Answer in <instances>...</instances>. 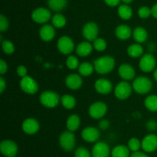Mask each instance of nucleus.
<instances>
[{"label":"nucleus","mask_w":157,"mask_h":157,"mask_svg":"<svg viewBox=\"0 0 157 157\" xmlns=\"http://www.w3.org/2000/svg\"><path fill=\"white\" fill-rule=\"evenodd\" d=\"M95 71L100 75H106L113 71L115 67V60L110 56H103L94 61Z\"/></svg>","instance_id":"f257e3e1"},{"label":"nucleus","mask_w":157,"mask_h":157,"mask_svg":"<svg viewBox=\"0 0 157 157\" xmlns=\"http://www.w3.org/2000/svg\"><path fill=\"white\" fill-rule=\"evenodd\" d=\"M152 87H153L152 81L147 77H138L133 82V90L140 94H145L149 93L151 90Z\"/></svg>","instance_id":"f03ea898"},{"label":"nucleus","mask_w":157,"mask_h":157,"mask_svg":"<svg viewBox=\"0 0 157 157\" xmlns=\"http://www.w3.org/2000/svg\"><path fill=\"white\" fill-rule=\"evenodd\" d=\"M40 102L45 107L54 108L59 104L60 97L55 92L52 90H45L40 95Z\"/></svg>","instance_id":"7ed1b4c3"},{"label":"nucleus","mask_w":157,"mask_h":157,"mask_svg":"<svg viewBox=\"0 0 157 157\" xmlns=\"http://www.w3.org/2000/svg\"><path fill=\"white\" fill-rule=\"evenodd\" d=\"M59 144L64 151H72L75 147V134L69 130L63 132L59 137Z\"/></svg>","instance_id":"20e7f679"},{"label":"nucleus","mask_w":157,"mask_h":157,"mask_svg":"<svg viewBox=\"0 0 157 157\" xmlns=\"http://www.w3.org/2000/svg\"><path fill=\"white\" fill-rule=\"evenodd\" d=\"M107 111V107L105 103L101 101H97L94 103L89 107V115L94 119H101Z\"/></svg>","instance_id":"39448f33"},{"label":"nucleus","mask_w":157,"mask_h":157,"mask_svg":"<svg viewBox=\"0 0 157 157\" xmlns=\"http://www.w3.org/2000/svg\"><path fill=\"white\" fill-rule=\"evenodd\" d=\"M0 151L6 157H15L18 153V147L12 140H6L0 144Z\"/></svg>","instance_id":"423d86ee"},{"label":"nucleus","mask_w":157,"mask_h":157,"mask_svg":"<svg viewBox=\"0 0 157 157\" xmlns=\"http://www.w3.org/2000/svg\"><path fill=\"white\" fill-rule=\"evenodd\" d=\"M132 93V87L127 81H121L116 86L114 94L119 100H126Z\"/></svg>","instance_id":"0eeeda50"},{"label":"nucleus","mask_w":157,"mask_h":157,"mask_svg":"<svg viewBox=\"0 0 157 157\" xmlns=\"http://www.w3.org/2000/svg\"><path fill=\"white\" fill-rule=\"evenodd\" d=\"M21 89L26 94H34L38 90V85L36 81L29 76H25L21 78L20 81Z\"/></svg>","instance_id":"6e6552de"},{"label":"nucleus","mask_w":157,"mask_h":157,"mask_svg":"<svg viewBox=\"0 0 157 157\" xmlns=\"http://www.w3.org/2000/svg\"><path fill=\"white\" fill-rule=\"evenodd\" d=\"M156 59L151 54H146L141 57L140 60L139 67L144 72H151L156 67Z\"/></svg>","instance_id":"1a4fd4ad"},{"label":"nucleus","mask_w":157,"mask_h":157,"mask_svg":"<svg viewBox=\"0 0 157 157\" xmlns=\"http://www.w3.org/2000/svg\"><path fill=\"white\" fill-rule=\"evenodd\" d=\"M58 48L64 55H70L75 49V43L68 36H62L58 41Z\"/></svg>","instance_id":"9d476101"},{"label":"nucleus","mask_w":157,"mask_h":157,"mask_svg":"<svg viewBox=\"0 0 157 157\" xmlns=\"http://www.w3.org/2000/svg\"><path fill=\"white\" fill-rule=\"evenodd\" d=\"M98 32H99V30H98V25L96 23L92 22V21L87 23L82 29L83 36L89 41H94L95 39H97Z\"/></svg>","instance_id":"9b49d317"},{"label":"nucleus","mask_w":157,"mask_h":157,"mask_svg":"<svg viewBox=\"0 0 157 157\" xmlns=\"http://www.w3.org/2000/svg\"><path fill=\"white\" fill-rule=\"evenodd\" d=\"M32 18L34 21L38 24H44L48 22L51 18V12L44 8H38L33 11Z\"/></svg>","instance_id":"f8f14e48"},{"label":"nucleus","mask_w":157,"mask_h":157,"mask_svg":"<svg viewBox=\"0 0 157 157\" xmlns=\"http://www.w3.org/2000/svg\"><path fill=\"white\" fill-rule=\"evenodd\" d=\"M141 147L146 153H152L157 149V136L150 134L146 136L141 143Z\"/></svg>","instance_id":"ddd939ff"},{"label":"nucleus","mask_w":157,"mask_h":157,"mask_svg":"<svg viewBox=\"0 0 157 157\" xmlns=\"http://www.w3.org/2000/svg\"><path fill=\"white\" fill-rule=\"evenodd\" d=\"M83 140L87 143H94L98 140L100 137V132L96 127H87L81 132Z\"/></svg>","instance_id":"4468645a"},{"label":"nucleus","mask_w":157,"mask_h":157,"mask_svg":"<svg viewBox=\"0 0 157 157\" xmlns=\"http://www.w3.org/2000/svg\"><path fill=\"white\" fill-rule=\"evenodd\" d=\"M110 147L106 143L98 142L92 149V157H109Z\"/></svg>","instance_id":"2eb2a0df"},{"label":"nucleus","mask_w":157,"mask_h":157,"mask_svg":"<svg viewBox=\"0 0 157 157\" xmlns=\"http://www.w3.org/2000/svg\"><path fill=\"white\" fill-rule=\"evenodd\" d=\"M21 128L26 134L33 135L39 130V124L34 118H28L23 121Z\"/></svg>","instance_id":"dca6fc26"},{"label":"nucleus","mask_w":157,"mask_h":157,"mask_svg":"<svg viewBox=\"0 0 157 157\" xmlns=\"http://www.w3.org/2000/svg\"><path fill=\"white\" fill-rule=\"evenodd\" d=\"M95 90L101 94H107L110 93L113 89V85L110 81L105 78L98 79L94 84Z\"/></svg>","instance_id":"f3484780"},{"label":"nucleus","mask_w":157,"mask_h":157,"mask_svg":"<svg viewBox=\"0 0 157 157\" xmlns=\"http://www.w3.org/2000/svg\"><path fill=\"white\" fill-rule=\"evenodd\" d=\"M118 73L120 77L125 81H130L133 79L136 75L134 68L128 64H121L118 69Z\"/></svg>","instance_id":"a211bd4d"},{"label":"nucleus","mask_w":157,"mask_h":157,"mask_svg":"<svg viewBox=\"0 0 157 157\" xmlns=\"http://www.w3.org/2000/svg\"><path fill=\"white\" fill-rule=\"evenodd\" d=\"M65 84L68 88L71 90H77L80 88L83 84L81 77L77 74H71L67 76L65 79Z\"/></svg>","instance_id":"6ab92c4d"},{"label":"nucleus","mask_w":157,"mask_h":157,"mask_svg":"<svg viewBox=\"0 0 157 157\" xmlns=\"http://www.w3.org/2000/svg\"><path fill=\"white\" fill-rule=\"evenodd\" d=\"M40 37L44 41H51L55 35V30L51 25H44L40 29Z\"/></svg>","instance_id":"aec40b11"},{"label":"nucleus","mask_w":157,"mask_h":157,"mask_svg":"<svg viewBox=\"0 0 157 157\" xmlns=\"http://www.w3.org/2000/svg\"><path fill=\"white\" fill-rule=\"evenodd\" d=\"M94 47L92 44L88 41H82L76 48L77 55L80 57H87L90 55V53L93 51Z\"/></svg>","instance_id":"412c9836"},{"label":"nucleus","mask_w":157,"mask_h":157,"mask_svg":"<svg viewBox=\"0 0 157 157\" xmlns=\"http://www.w3.org/2000/svg\"><path fill=\"white\" fill-rule=\"evenodd\" d=\"M131 29L126 25H121L117 26L115 30V35L119 39L127 40L131 36Z\"/></svg>","instance_id":"4be33fe9"},{"label":"nucleus","mask_w":157,"mask_h":157,"mask_svg":"<svg viewBox=\"0 0 157 157\" xmlns=\"http://www.w3.org/2000/svg\"><path fill=\"white\" fill-rule=\"evenodd\" d=\"M81 125V119L77 114H72L67 118L66 127L71 132L76 131Z\"/></svg>","instance_id":"5701e85b"},{"label":"nucleus","mask_w":157,"mask_h":157,"mask_svg":"<svg viewBox=\"0 0 157 157\" xmlns=\"http://www.w3.org/2000/svg\"><path fill=\"white\" fill-rule=\"evenodd\" d=\"M133 39L139 44L145 42L148 38V33L144 28L137 27L133 30Z\"/></svg>","instance_id":"b1692460"},{"label":"nucleus","mask_w":157,"mask_h":157,"mask_svg":"<svg viewBox=\"0 0 157 157\" xmlns=\"http://www.w3.org/2000/svg\"><path fill=\"white\" fill-rule=\"evenodd\" d=\"M112 157H129L130 150L124 145L116 146L111 151Z\"/></svg>","instance_id":"393cba45"},{"label":"nucleus","mask_w":157,"mask_h":157,"mask_svg":"<svg viewBox=\"0 0 157 157\" xmlns=\"http://www.w3.org/2000/svg\"><path fill=\"white\" fill-rule=\"evenodd\" d=\"M127 54L131 58H139L144 54V48L140 44H133L127 48Z\"/></svg>","instance_id":"a878e982"},{"label":"nucleus","mask_w":157,"mask_h":157,"mask_svg":"<svg viewBox=\"0 0 157 157\" xmlns=\"http://www.w3.org/2000/svg\"><path fill=\"white\" fill-rule=\"evenodd\" d=\"M61 101L63 107L67 110L73 109L76 105V100L72 95L70 94L63 95L61 98Z\"/></svg>","instance_id":"bb28decb"},{"label":"nucleus","mask_w":157,"mask_h":157,"mask_svg":"<svg viewBox=\"0 0 157 157\" xmlns=\"http://www.w3.org/2000/svg\"><path fill=\"white\" fill-rule=\"evenodd\" d=\"M48 5L52 10L59 12L67 6V0H48Z\"/></svg>","instance_id":"cd10ccee"},{"label":"nucleus","mask_w":157,"mask_h":157,"mask_svg":"<svg viewBox=\"0 0 157 157\" xmlns=\"http://www.w3.org/2000/svg\"><path fill=\"white\" fill-rule=\"evenodd\" d=\"M145 107L147 110L152 112L157 111V95H150L147 97L144 101Z\"/></svg>","instance_id":"c85d7f7f"},{"label":"nucleus","mask_w":157,"mask_h":157,"mask_svg":"<svg viewBox=\"0 0 157 157\" xmlns=\"http://www.w3.org/2000/svg\"><path fill=\"white\" fill-rule=\"evenodd\" d=\"M119 16L124 20H129L133 15V12L130 6L127 5H122L118 8Z\"/></svg>","instance_id":"c756f323"},{"label":"nucleus","mask_w":157,"mask_h":157,"mask_svg":"<svg viewBox=\"0 0 157 157\" xmlns=\"http://www.w3.org/2000/svg\"><path fill=\"white\" fill-rule=\"evenodd\" d=\"M94 67L89 62H84L81 64L78 67V72L82 76L87 77L91 75L94 71Z\"/></svg>","instance_id":"7c9ffc66"},{"label":"nucleus","mask_w":157,"mask_h":157,"mask_svg":"<svg viewBox=\"0 0 157 157\" xmlns=\"http://www.w3.org/2000/svg\"><path fill=\"white\" fill-rule=\"evenodd\" d=\"M52 24L55 28L61 29L66 25V18L61 14H55L52 17Z\"/></svg>","instance_id":"2f4dec72"},{"label":"nucleus","mask_w":157,"mask_h":157,"mask_svg":"<svg viewBox=\"0 0 157 157\" xmlns=\"http://www.w3.org/2000/svg\"><path fill=\"white\" fill-rule=\"evenodd\" d=\"M2 48L4 53L7 55H12L15 51V46L13 43L9 40H5L2 42Z\"/></svg>","instance_id":"473e14b6"},{"label":"nucleus","mask_w":157,"mask_h":157,"mask_svg":"<svg viewBox=\"0 0 157 157\" xmlns=\"http://www.w3.org/2000/svg\"><path fill=\"white\" fill-rule=\"evenodd\" d=\"M127 147H128L129 150H131L133 153H134V152H138L141 147V143L137 138H131V139L129 140Z\"/></svg>","instance_id":"72a5a7b5"},{"label":"nucleus","mask_w":157,"mask_h":157,"mask_svg":"<svg viewBox=\"0 0 157 157\" xmlns=\"http://www.w3.org/2000/svg\"><path fill=\"white\" fill-rule=\"evenodd\" d=\"M93 47L95 50L98 52H103L107 48V42L103 38H98L95 39L93 42Z\"/></svg>","instance_id":"f704fd0d"},{"label":"nucleus","mask_w":157,"mask_h":157,"mask_svg":"<svg viewBox=\"0 0 157 157\" xmlns=\"http://www.w3.org/2000/svg\"><path fill=\"white\" fill-rule=\"evenodd\" d=\"M66 64H67V67L71 70H75V69L78 68L79 67V61L78 59L74 55H70L68 58H67L66 61Z\"/></svg>","instance_id":"c9c22d12"},{"label":"nucleus","mask_w":157,"mask_h":157,"mask_svg":"<svg viewBox=\"0 0 157 157\" xmlns=\"http://www.w3.org/2000/svg\"><path fill=\"white\" fill-rule=\"evenodd\" d=\"M75 157H91V155L87 149L81 147L75 150Z\"/></svg>","instance_id":"e433bc0d"},{"label":"nucleus","mask_w":157,"mask_h":157,"mask_svg":"<svg viewBox=\"0 0 157 157\" xmlns=\"http://www.w3.org/2000/svg\"><path fill=\"white\" fill-rule=\"evenodd\" d=\"M138 15L141 18H147L151 14V9H149L147 6L141 7L138 11Z\"/></svg>","instance_id":"4c0bfd02"},{"label":"nucleus","mask_w":157,"mask_h":157,"mask_svg":"<svg viewBox=\"0 0 157 157\" xmlns=\"http://www.w3.org/2000/svg\"><path fill=\"white\" fill-rule=\"evenodd\" d=\"M9 28V21L6 17L3 15H0V31L1 32H6Z\"/></svg>","instance_id":"58836bf2"},{"label":"nucleus","mask_w":157,"mask_h":157,"mask_svg":"<svg viewBox=\"0 0 157 157\" xmlns=\"http://www.w3.org/2000/svg\"><path fill=\"white\" fill-rule=\"evenodd\" d=\"M16 73L18 76L22 78L24 77L27 76V69L24 65H19L17 67Z\"/></svg>","instance_id":"ea45409f"},{"label":"nucleus","mask_w":157,"mask_h":157,"mask_svg":"<svg viewBox=\"0 0 157 157\" xmlns=\"http://www.w3.org/2000/svg\"><path fill=\"white\" fill-rule=\"evenodd\" d=\"M8 71V64L4 60H0V75H3L7 72Z\"/></svg>","instance_id":"a19ab883"},{"label":"nucleus","mask_w":157,"mask_h":157,"mask_svg":"<svg viewBox=\"0 0 157 157\" xmlns=\"http://www.w3.org/2000/svg\"><path fill=\"white\" fill-rule=\"evenodd\" d=\"M99 127L101 130H107L109 127H110V123L107 120H103L100 122Z\"/></svg>","instance_id":"79ce46f5"},{"label":"nucleus","mask_w":157,"mask_h":157,"mask_svg":"<svg viewBox=\"0 0 157 157\" xmlns=\"http://www.w3.org/2000/svg\"><path fill=\"white\" fill-rule=\"evenodd\" d=\"M157 127V124L156 123V121H150L147 122V127L150 130H153L156 128Z\"/></svg>","instance_id":"37998d69"},{"label":"nucleus","mask_w":157,"mask_h":157,"mask_svg":"<svg viewBox=\"0 0 157 157\" xmlns=\"http://www.w3.org/2000/svg\"><path fill=\"white\" fill-rule=\"evenodd\" d=\"M104 2H105L106 4L108 5L109 6L114 7V6H117V5L119 4L121 0H104Z\"/></svg>","instance_id":"c03bdc74"},{"label":"nucleus","mask_w":157,"mask_h":157,"mask_svg":"<svg viewBox=\"0 0 157 157\" xmlns=\"http://www.w3.org/2000/svg\"><path fill=\"white\" fill-rule=\"evenodd\" d=\"M6 87V82L2 77H0V93L2 94Z\"/></svg>","instance_id":"a18cd8bd"},{"label":"nucleus","mask_w":157,"mask_h":157,"mask_svg":"<svg viewBox=\"0 0 157 157\" xmlns=\"http://www.w3.org/2000/svg\"><path fill=\"white\" fill-rule=\"evenodd\" d=\"M130 157H149L147 154H145L144 153H142V152H134V153H132L130 155Z\"/></svg>","instance_id":"49530a36"},{"label":"nucleus","mask_w":157,"mask_h":157,"mask_svg":"<svg viewBox=\"0 0 157 157\" xmlns=\"http://www.w3.org/2000/svg\"><path fill=\"white\" fill-rule=\"evenodd\" d=\"M151 14H152V15L154 17V18H157V3H156V4H155L154 6L152 7Z\"/></svg>","instance_id":"de8ad7c7"},{"label":"nucleus","mask_w":157,"mask_h":157,"mask_svg":"<svg viewBox=\"0 0 157 157\" xmlns=\"http://www.w3.org/2000/svg\"><path fill=\"white\" fill-rule=\"evenodd\" d=\"M122 1L124 3H126V4H129V3H131L133 2V0H122Z\"/></svg>","instance_id":"09e8293b"},{"label":"nucleus","mask_w":157,"mask_h":157,"mask_svg":"<svg viewBox=\"0 0 157 157\" xmlns=\"http://www.w3.org/2000/svg\"><path fill=\"white\" fill-rule=\"evenodd\" d=\"M153 76H154L155 80L157 81V69L154 71V74H153Z\"/></svg>","instance_id":"8fccbe9b"}]
</instances>
